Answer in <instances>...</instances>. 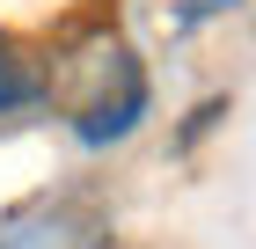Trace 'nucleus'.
<instances>
[{
	"label": "nucleus",
	"mask_w": 256,
	"mask_h": 249,
	"mask_svg": "<svg viewBox=\"0 0 256 249\" xmlns=\"http://www.w3.org/2000/svg\"><path fill=\"white\" fill-rule=\"evenodd\" d=\"M88 0H0V30H66Z\"/></svg>",
	"instance_id": "f257e3e1"
},
{
	"label": "nucleus",
	"mask_w": 256,
	"mask_h": 249,
	"mask_svg": "<svg viewBox=\"0 0 256 249\" xmlns=\"http://www.w3.org/2000/svg\"><path fill=\"white\" fill-rule=\"evenodd\" d=\"M30 96H37V74L0 52V110H15V103H30Z\"/></svg>",
	"instance_id": "f03ea898"
}]
</instances>
